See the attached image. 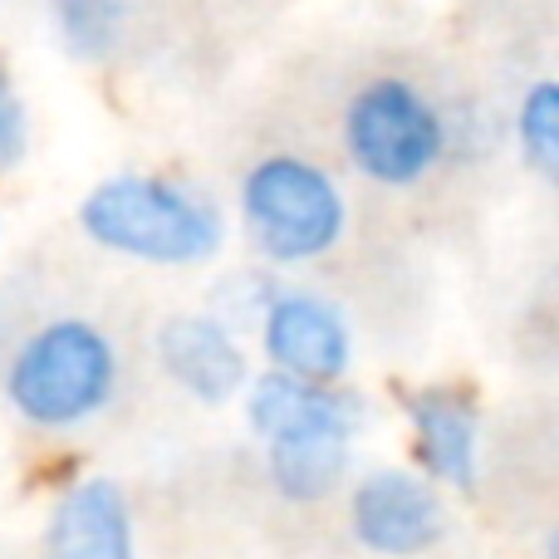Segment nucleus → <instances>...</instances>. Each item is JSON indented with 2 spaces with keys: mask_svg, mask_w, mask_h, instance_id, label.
<instances>
[{
  "mask_svg": "<svg viewBox=\"0 0 559 559\" xmlns=\"http://www.w3.org/2000/svg\"><path fill=\"white\" fill-rule=\"evenodd\" d=\"M79 226L94 246L143 265H202L226 241L222 206L157 173H118L94 182L79 202Z\"/></svg>",
  "mask_w": 559,
  "mask_h": 559,
  "instance_id": "f257e3e1",
  "label": "nucleus"
},
{
  "mask_svg": "<svg viewBox=\"0 0 559 559\" xmlns=\"http://www.w3.org/2000/svg\"><path fill=\"white\" fill-rule=\"evenodd\" d=\"M118 393V348L88 319H49L20 338L5 364V397L39 432H69L98 417Z\"/></svg>",
  "mask_w": 559,
  "mask_h": 559,
  "instance_id": "f03ea898",
  "label": "nucleus"
},
{
  "mask_svg": "<svg viewBox=\"0 0 559 559\" xmlns=\"http://www.w3.org/2000/svg\"><path fill=\"white\" fill-rule=\"evenodd\" d=\"M241 216L271 265H309L338 246L348 202L324 167L295 153H271L246 173Z\"/></svg>",
  "mask_w": 559,
  "mask_h": 559,
  "instance_id": "7ed1b4c3",
  "label": "nucleus"
},
{
  "mask_svg": "<svg viewBox=\"0 0 559 559\" xmlns=\"http://www.w3.org/2000/svg\"><path fill=\"white\" fill-rule=\"evenodd\" d=\"M344 147L378 187H413L447 157V118L407 79H373L344 108Z\"/></svg>",
  "mask_w": 559,
  "mask_h": 559,
  "instance_id": "20e7f679",
  "label": "nucleus"
},
{
  "mask_svg": "<svg viewBox=\"0 0 559 559\" xmlns=\"http://www.w3.org/2000/svg\"><path fill=\"white\" fill-rule=\"evenodd\" d=\"M348 531L378 559H417L447 535V501L423 472L378 466L348 491Z\"/></svg>",
  "mask_w": 559,
  "mask_h": 559,
  "instance_id": "39448f33",
  "label": "nucleus"
},
{
  "mask_svg": "<svg viewBox=\"0 0 559 559\" xmlns=\"http://www.w3.org/2000/svg\"><path fill=\"white\" fill-rule=\"evenodd\" d=\"M261 348L271 373L299 378V383H344L354 368V329L338 305L309 295V289H280L261 319Z\"/></svg>",
  "mask_w": 559,
  "mask_h": 559,
  "instance_id": "423d86ee",
  "label": "nucleus"
},
{
  "mask_svg": "<svg viewBox=\"0 0 559 559\" xmlns=\"http://www.w3.org/2000/svg\"><path fill=\"white\" fill-rule=\"evenodd\" d=\"M413 452L437 491H476L481 481V407L452 383H427L407 393Z\"/></svg>",
  "mask_w": 559,
  "mask_h": 559,
  "instance_id": "0eeeda50",
  "label": "nucleus"
},
{
  "mask_svg": "<svg viewBox=\"0 0 559 559\" xmlns=\"http://www.w3.org/2000/svg\"><path fill=\"white\" fill-rule=\"evenodd\" d=\"M39 559H138L133 506L114 476H79L49 506Z\"/></svg>",
  "mask_w": 559,
  "mask_h": 559,
  "instance_id": "6e6552de",
  "label": "nucleus"
},
{
  "mask_svg": "<svg viewBox=\"0 0 559 559\" xmlns=\"http://www.w3.org/2000/svg\"><path fill=\"white\" fill-rule=\"evenodd\" d=\"M157 364L182 388L187 397L206 407H222L251 388V364H246L241 334L216 324L212 314H173L157 329Z\"/></svg>",
  "mask_w": 559,
  "mask_h": 559,
  "instance_id": "1a4fd4ad",
  "label": "nucleus"
},
{
  "mask_svg": "<svg viewBox=\"0 0 559 559\" xmlns=\"http://www.w3.org/2000/svg\"><path fill=\"white\" fill-rule=\"evenodd\" d=\"M246 417H251L255 437L271 442L285 432H305V427H348L364 432V397L348 393L344 383H299L285 373H265L246 388Z\"/></svg>",
  "mask_w": 559,
  "mask_h": 559,
  "instance_id": "9d476101",
  "label": "nucleus"
},
{
  "mask_svg": "<svg viewBox=\"0 0 559 559\" xmlns=\"http://www.w3.org/2000/svg\"><path fill=\"white\" fill-rule=\"evenodd\" d=\"M354 437L348 427H305V432H285L265 442V466H271V486L285 501L314 506L334 496L354 462Z\"/></svg>",
  "mask_w": 559,
  "mask_h": 559,
  "instance_id": "9b49d317",
  "label": "nucleus"
},
{
  "mask_svg": "<svg viewBox=\"0 0 559 559\" xmlns=\"http://www.w3.org/2000/svg\"><path fill=\"white\" fill-rule=\"evenodd\" d=\"M55 25H59V39L74 59H108L123 39V25H128V5L123 0H55Z\"/></svg>",
  "mask_w": 559,
  "mask_h": 559,
  "instance_id": "f8f14e48",
  "label": "nucleus"
},
{
  "mask_svg": "<svg viewBox=\"0 0 559 559\" xmlns=\"http://www.w3.org/2000/svg\"><path fill=\"white\" fill-rule=\"evenodd\" d=\"M515 138L521 153L550 187H559V79H540L525 88L515 108Z\"/></svg>",
  "mask_w": 559,
  "mask_h": 559,
  "instance_id": "ddd939ff",
  "label": "nucleus"
},
{
  "mask_svg": "<svg viewBox=\"0 0 559 559\" xmlns=\"http://www.w3.org/2000/svg\"><path fill=\"white\" fill-rule=\"evenodd\" d=\"M275 295L280 289L265 275H226L222 285H216L206 314H212L216 324H226L231 334H241V329H255V334H261V319H265V309H271Z\"/></svg>",
  "mask_w": 559,
  "mask_h": 559,
  "instance_id": "4468645a",
  "label": "nucleus"
},
{
  "mask_svg": "<svg viewBox=\"0 0 559 559\" xmlns=\"http://www.w3.org/2000/svg\"><path fill=\"white\" fill-rule=\"evenodd\" d=\"M29 147V114L10 69L0 64V167H20Z\"/></svg>",
  "mask_w": 559,
  "mask_h": 559,
  "instance_id": "2eb2a0df",
  "label": "nucleus"
},
{
  "mask_svg": "<svg viewBox=\"0 0 559 559\" xmlns=\"http://www.w3.org/2000/svg\"><path fill=\"white\" fill-rule=\"evenodd\" d=\"M545 559H559V525L545 535Z\"/></svg>",
  "mask_w": 559,
  "mask_h": 559,
  "instance_id": "dca6fc26",
  "label": "nucleus"
}]
</instances>
